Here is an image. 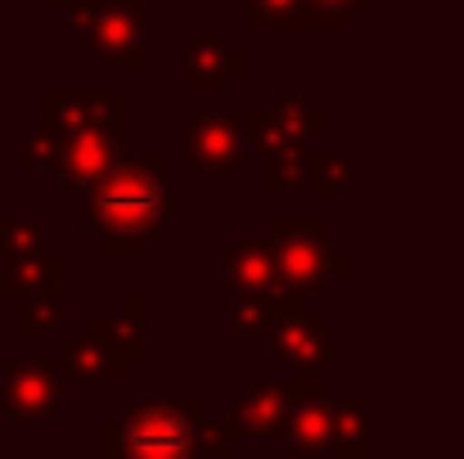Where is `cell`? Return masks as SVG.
I'll use <instances>...</instances> for the list:
<instances>
[{"mask_svg": "<svg viewBox=\"0 0 464 459\" xmlns=\"http://www.w3.org/2000/svg\"><path fill=\"white\" fill-rule=\"evenodd\" d=\"M167 180V158L158 153H131L113 158V167L91 180L86 194V230L100 234V248L109 257H140L150 234L162 230L167 212H189L180 194L162 189Z\"/></svg>", "mask_w": 464, "mask_h": 459, "instance_id": "cell-1", "label": "cell"}, {"mask_svg": "<svg viewBox=\"0 0 464 459\" xmlns=\"http://www.w3.org/2000/svg\"><path fill=\"white\" fill-rule=\"evenodd\" d=\"M208 401H140L100 428L104 459H203L194 455V424Z\"/></svg>", "mask_w": 464, "mask_h": 459, "instance_id": "cell-2", "label": "cell"}, {"mask_svg": "<svg viewBox=\"0 0 464 459\" xmlns=\"http://www.w3.org/2000/svg\"><path fill=\"white\" fill-rule=\"evenodd\" d=\"M266 244H271V262H276V289L285 293H324L334 280L352 275L347 257H334L329 248V216H271L266 221Z\"/></svg>", "mask_w": 464, "mask_h": 459, "instance_id": "cell-3", "label": "cell"}, {"mask_svg": "<svg viewBox=\"0 0 464 459\" xmlns=\"http://www.w3.org/2000/svg\"><path fill=\"white\" fill-rule=\"evenodd\" d=\"M266 347L289 360L298 374H324L329 369V338L324 324L311 315V306L303 293H285L276 289V315L266 329Z\"/></svg>", "mask_w": 464, "mask_h": 459, "instance_id": "cell-4", "label": "cell"}, {"mask_svg": "<svg viewBox=\"0 0 464 459\" xmlns=\"http://www.w3.org/2000/svg\"><path fill=\"white\" fill-rule=\"evenodd\" d=\"M185 153H189V167L194 171H208V176H230L244 167L248 158V140L239 131V118H203V113H189L185 118Z\"/></svg>", "mask_w": 464, "mask_h": 459, "instance_id": "cell-5", "label": "cell"}, {"mask_svg": "<svg viewBox=\"0 0 464 459\" xmlns=\"http://www.w3.org/2000/svg\"><path fill=\"white\" fill-rule=\"evenodd\" d=\"M82 45L95 50L113 68L140 72L145 68V0H109L104 18Z\"/></svg>", "mask_w": 464, "mask_h": 459, "instance_id": "cell-6", "label": "cell"}, {"mask_svg": "<svg viewBox=\"0 0 464 459\" xmlns=\"http://www.w3.org/2000/svg\"><path fill=\"white\" fill-rule=\"evenodd\" d=\"M294 387V406H289V446L298 459H324V442H329V387H324V374H298L289 378Z\"/></svg>", "mask_w": 464, "mask_h": 459, "instance_id": "cell-7", "label": "cell"}, {"mask_svg": "<svg viewBox=\"0 0 464 459\" xmlns=\"http://www.w3.org/2000/svg\"><path fill=\"white\" fill-rule=\"evenodd\" d=\"M122 369H127V356L118 347V333H113L109 315H91L82 324V333L63 342V374H72V378L113 383V378H122Z\"/></svg>", "mask_w": 464, "mask_h": 459, "instance_id": "cell-8", "label": "cell"}, {"mask_svg": "<svg viewBox=\"0 0 464 459\" xmlns=\"http://www.w3.org/2000/svg\"><path fill=\"white\" fill-rule=\"evenodd\" d=\"M59 410H63V383H59L54 365H45V360L9 365V383H5L9 419H59Z\"/></svg>", "mask_w": 464, "mask_h": 459, "instance_id": "cell-9", "label": "cell"}, {"mask_svg": "<svg viewBox=\"0 0 464 459\" xmlns=\"http://www.w3.org/2000/svg\"><path fill=\"white\" fill-rule=\"evenodd\" d=\"M244 68H248V54L235 50L217 32L185 41V91H194V95H221L230 86V77Z\"/></svg>", "mask_w": 464, "mask_h": 459, "instance_id": "cell-10", "label": "cell"}, {"mask_svg": "<svg viewBox=\"0 0 464 459\" xmlns=\"http://www.w3.org/2000/svg\"><path fill=\"white\" fill-rule=\"evenodd\" d=\"M289 406H294L289 383H253L226 419H230L235 437H285Z\"/></svg>", "mask_w": 464, "mask_h": 459, "instance_id": "cell-11", "label": "cell"}, {"mask_svg": "<svg viewBox=\"0 0 464 459\" xmlns=\"http://www.w3.org/2000/svg\"><path fill=\"white\" fill-rule=\"evenodd\" d=\"M118 136H109V131H100V127H82V131H72L68 140H63V194H82L91 180H100L109 167H113V158H118Z\"/></svg>", "mask_w": 464, "mask_h": 459, "instance_id": "cell-12", "label": "cell"}, {"mask_svg": "<svg viewBox=\"0 0 464 459\" xmlns=\"http://www.w3.org/2000/svg\"><path fill=\"white\" fill-rule=\"evenodd\" d=\"M230 293H276V262L266 234H239L226 248Z\"/></svg>", "mask_w": 464, "mask_h": 459, "instance_id": "cell-13", "label": "cell"}, {"mask_svg": "<svg viewBox=\"0 0 464 459\" xmlns=\"http://www.w3.org/2000/svg\"><path fill=\"white\" fill-rule=\"evenodd\" d=\"M324 459H370V406L365 401H343L329 410Z\"/></svg>", "mask_w": 464, "mask_h": 459, "instance_id": "cell-14", "label": "cell"}, {"mask_svg": "<svg viewBox=\"0 0 464 459\" xmlns=\"http://www.w3.org/2000/svg\"><path fill=\"white\" fill-rule=\"evenodd\" d=\"M347 185H352V162H347L343 153H307V162H303V180H298L303 194L338 198V194H347Z\"/></svg>", "mask_w": 464, "mask_h": 459, "instance_id": "cell-15", "label": "cell"}, {"mask_svg": "<svg viewBox=\"0 0 464 459\" xmlns=\"http://www.w3.org/2000/svg\"><path fill=\"white\" fill-rule=\"evenodd\" d=\"M266 113H271V122H276L289 140H307V136H324V131H329V118H324L320 109H311L303 95H276V100L266 104Z\"/></svg>", "mask_w": 464, "mask_h": 459, "instance_id": "cell-16", "label": "cell"}, {"mask_svg": "<svg viewBox=\"0 0 464 459\" xmlns=\"http://www.w3.org/2000/svg\"><path fill=\"white\" fill-rule=\"evenodd\" d=\"M59 280H63V262H59V257H50V253H41V248L14 257V275H9L14 293H18V284L32 289V293H59Z\"/></svg>", "mask_w": 464, "mask_h": 459, "instance_id": "cell-17", "label": "cell"}, {"mask_svg": "<svg viewBox=\"0 0 464 459\" xmlns=\"http://www.w3.org/2000/svg\"><path fill=\"white\" fill-rule=\"evenodd\" d=\"M244 18L257 32H303L307 5L303 0H244Z\"/></svg>", "mask_w": 464, "mask_h": 459, "instance_id": "cell-18", "label": "cell"}, {"mask_svg": "<svg viewBox=\"0 0 464 459\" xmlns=\"http://www.w3.org/2000/svg\"><path fill=\"white\" fill-rule=\"evenodd\" d=\"M226 315H230V333H244V338H266L271 315H276V293H230Z\"/></svg>", "mask_w": 464, "mask_h": 459, "instance_id": "cell-19", "label": "cell"}, {"mask_svg": "<svg viewBox=\"0 0 464 459\" xmlns=\"http://www.w3.org/2000/svg\"><path fill=\"white\" fill-rule=\"evenodd\" d=\"M82 127H91V100L82 91H50L45 95V131L68 140Z\"/></svg>", "mask_w": 464, "mask_h": 459, "instance_id": "cell-20", "label": "cell"}, {"mask_svg": "<svg viewBox=\"0 0 464 459\" xmlns=\"http://www.w3.org/2000/svg\"><path fill=\"white\" fill-rule=\"evenodd\" d=\"M303 162H307V145H303V140H289V145H280L276 153H266V189H271V194L298 189Z\"/></svg>", "mask_w": 464, "mask_h": 459, "instance_id": "cell-21", "label": "cell"}, {"mask_svg": "<svg viewBox=\"0 0 464 459\" xmlns=\"http://www.w3.org/2000/svg\"><path fill=\"white\" fill-rule=\"evenodd\" d=\"M307 5V27L315 32H343L370 0H303Z\"/></svg>", "mask_w": 464, "mask_h": 459, "instance_id": "cell-22", "label": "cell"}, {"mask_svg": "<svg viewBox=\"0 0 464 459\" xmlns=\"http://www.w3.org/2000/svg\"><path fill=\"white\" fill-rule=\"evenodd\" d=\"M113 333H118V347L127 360H136L145 351V298L122 302V320H113Z\"/></svg>", "mask_w": 464, "mask_h": 459, "instance_id": "cell-23", "label": "cell"}, {"mask_svg": "<svg viewBox=\"0 0 464 459\" xmlns=\"http://www.w3.org/2000/svg\"><path fill=\"white\" fill-rule=\"evenodd\" d=\"M86 100H91V127H100V131H109V136L122 140L127 95H122V91H95V95H86Z\"/></svg>", "mask_w": 464, "mask_h": 459, "instance_id": "cell-24", "label": "cell"}, {"mask_svg": "<svg viewBox=\"0 0 464 459\" xmlns=\"http://www.w3.org/2000/svg\"><path fill=\"white\" fill-rule=\"evenodd\" d=\"M63 315V298L59 293H32L27 306H23V333L27 338H45Z\"/></svg>", "mask_w": 464, "mask_h": 459, "instance_id": "cell-25", "label": "cell"}, {"mask_svg": "<svg viewBox=\"0 0 464 459\" xmlns=\"http://www.w3.org/2000/svg\"><path fill=\"white\" fill-rule=\"evenodd\" d=\"M239 131H244V140H248V149H262V153H276L280 145H289V136L271 122V113L262 109V113H244L239 118Z\"/></svg>", "mask_w": 464, "mask_h": 459, "instance_id": "cell-26", "label": "cell"}, {"mask_svg": "<svg viewBox=\"0 0 464 459\" xmlns=\"http://www.w3.org/2000/svg\"><path fill=\"white\" fill-rule=\"evenodd\" d=\"M23 162L27 167H41V171H59V162H63V136H54V131L32 136L23 145Z\"/></svg>", "mask_w": 464, "mask_h": 459, "instance_id": "cell-27", "label": "cell"}, {"mask_svg": "<svg viewBox=\"0 0 464 459\" xmlns=\"http://www.w3.org/2000/svg\"><path fill=\"white\" fill-rule=\"evenodd\" d=\"M104 9H109V0H68V23H72V32L86 41V36L95 32V23L104 18Z\"/></svg>", "mask_w": 464, "mask_h": 459, "instance_id": "cell-28", "label": "cell"}, {"mask_svg": "<svg viewBox=\"0 0 464 459\" xmlns=\"http://www.w3.org/2000/svg\"><path fill=\"white\" fill-rule=\"evenodd\" d=\"M5 244H9V257H18V253H32L36 244H41V225L36 221H5Z\"/></svg>", "mask_w": 464, "mask_h": 459, "instance_id": "cell-29", "label": "cell"}, {"mask_svg": "<svg viewBox=\"0 0 464 459\" xmlns=\"http://www.w3.org/2000/svg\"><path fill=\"white\" fill-rule=\"evenodd\" d=\"M50 5H68V0H50Z\"/></svg>", "mask_w": 464, "mask_h": 459, "instance_id": "cell-30", "label": "cell"}]
</instances>
